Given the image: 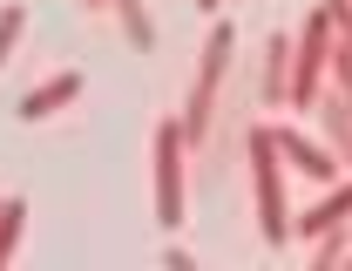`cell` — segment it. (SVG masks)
<instances>
[{
  "label": "cell",
  "instance_id": "obj_1",
  "mask_svg": "<svg viewBox=\"0 0 352 271\" xmlns=\"http://www.w3.org/2000/svg\"><path fill=\"white\" fill-rule=\"evenodd\" d=\"M271 156H278V136L271 129H251V177H258V230L264 244H285L292 237V217H285V183L271 170Z\"/></svg>",
  "mask_w": 352,
  "mask_h": 271
},
{
  "label": "cell",
  "instance_id": "obj_2",
  "mask_svg": "<svg viewBox=\"0 0 352 271\" xmlns=\"http://www.w3.org/2000/svg\"><path fill=\"white\" fill-rule=\"evenodd\" d=\"M183 142H190V129L183 122H156V224L176 230L183 224Z\"/></svg>",
  "mask_w": 352,
  "mask_h": 271
},
{
  "label": "cell",
  "instance_id": "obj_3",
  "mask_svg": "<svg viewBox=\"0 0 352 271\" xmlns=\"http://www.w3.org/2000/svg\"><path fill=\"white\" fill-rule=\"evenodd\" d=\"M223 61H230V28H210V41H204V61H197V95H190V116H183L190 142H204V129H210V102H217Z\"/></svg>",
  "mask_w": 352,
  "mask_h": 271
},
{
  "label": "cell",
  "instance_id": "obj_4",
  "mask_svg": "<svg viewBox=\"0 0 352 271\" xmlns=\"http://www.w3.org/2000/svg\"><path fill=\"white\" fill-rule=\"evenodd\" d=\"M325 41H332V7H311V21H305V47H298V75H292V102H318Z\"/></svg>",
  "mask_w": 352,
  "mask_h": 271
},
{
  "label": "cell",
  "instance_id": "obj_5",
  "mask_svg": "<svg viewBox=\"0 0 352 271\" xmlns=\"http://www.w3.org/2000/svg\"><path fill=\"white\" fill-rule=\"evenodd\" d=\"M82 95V75H54L47 89H34L28 102H21V122H41V116H54V109H68Z\"/></svg>",
  "mask_w": 352,
  "mask_h": 271
},
{
  "label": "cell",
  "instance_id": "obj_6",
  "mask_svg": "<svg viewBox=\"0 0 352 271\" xmlns=\"http://www.w3.org/2000/svg\"><path fill=\"white\" fill-rule=\"evenodd\" d=\"M346 217H352V183H346V190H332L325 204H311L305 217H298V230H305V237H325V230L346 224Z\"/></svg>",
  "mask_w": 352,
  "mask_h": 271
},
{
  "label": "cell",
  "instance_id": "obj_7",
  "mask_svg": "<svg viewBox=\"0 0 352 271\" xmlns=\"http://www.w3.org/2000/svg\"><path fill=\"white\" fill-rule=\"evenodd\" d=\"M278 149H285V156H292L305 177H332V156H325V149H311L298 129H278Z\"/></svg>",
  "mask_w": 352,
  "mask_h": 271
},
{
  "label": "cell",
  "instance_id": "obj_8",
  "mask_svg": "<svg viewBox=\"0 0 352 271\" xmlns=\"http://www.w3.org/2000/svg\"><path fill=\"white\" fill-rule=\"evenodd\" d=\"M278 95H292V82H285V34H271V47H264V102H278Z\"/></svg>",
  "mask_w": 352,
  "mask_h": 271
},
{
  "label": "cell",
  "instance_id": "obj_9",
  "mask_svg": "<svg viewBox=\"0 0 352 271\" xmlns=\"http://www.w3.org/2000/svg\"><path fill=\"white\" fill-rule=\"evenodd\" d=\"M116 7H122V41H129V47H156V28H149L142 0H116Z\"/></svg>",
  "mask_w": 352,
  "mask_h": 271
},
{
  "label": "cell",
  "instance_id": "obj_10",
  "mask_svg": "<svg viewBox=\"0 0 352 271\" xmlns=\"http://www.w3.org/2000/svg\"><path fill=\"white\" fill-rule=\"evenodd\" d=\"M21 224H28V204H21V197H7V210H0V265L14 258V244H21Z\"/></svg>",
  "mask_w": 352,
  "mask_h": 271
},
{
  "label": "cell",
  "instance_id": "obj_11",
  "mask_svg": "<svg viewBox=\"0 0 352 271\" xmlns=\"http://www.w3.org/2000/svg\"><path fill=\"white\" fill-rule=\"evenodd\" d=\"M21 28H28V21H21V7H0V61L21 47Z\"/></svg>",
  "mask_w": 352,
  "mask_h": 271
},
{
  "label": "cell",
  "instance_id": "obj_12",
  "mask_svg": "<svg viewBox=\"0 0 352 271\" xmlns=\"http://www.w3.org/2000/svg\"><path fill=\"white\" fill-rule=\"evenodd\" d=\"M197 7H204V14H217V7H223V0H197Z\"/></svg>",
  "mask_w": 352,
  "mask_h": 271
},
{
  "label": "cell",
  "instance_id": "obj_13",
  "mask_svg": "<svg viewBox=\"0 0 352 271\" xmlns=\"http://www.w3.org/2000/svg\"><path fill=\"white\" fill-rule=\"evenodd\" d=\"M0 210H7V204H0Z\"/></svg>",
  "mask_w": 352,
  "mask_h": 271
}]
</instances>
